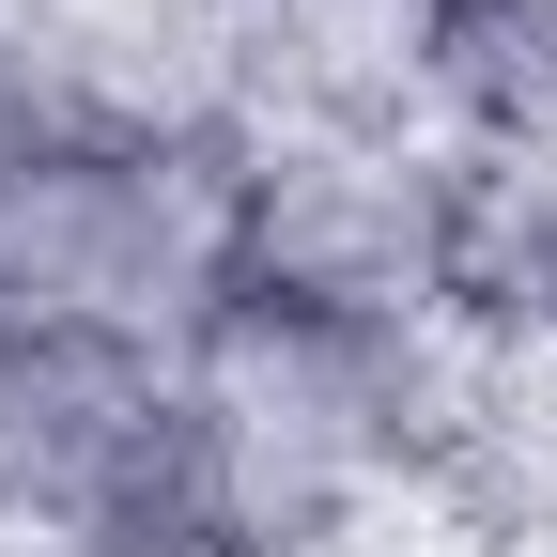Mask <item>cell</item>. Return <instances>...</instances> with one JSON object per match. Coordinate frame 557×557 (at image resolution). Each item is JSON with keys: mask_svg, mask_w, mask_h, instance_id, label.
Masks as SVG:
<instances>
[{"mask_svg": "<svg viewBox=\"0 0 557 557\" xmlns=\"http://www.w3.org/2000/svg\"><path fill=\"white\" fill-rule=\"evenodd\" d=\"M418 139L465 171H557V0H434Z\"/></svg>", "mask_w": 557, "mask_h": 557, "instance_id": "5", "label": "cell"}, {"mask_svg": "<svg viewBox=\"0 0 557 557\" xmlns=\"http://www.w3.org/2000/svg\"><path fill=\"white\" fill-rule=\"evenodd\" d=\"M218 171L233 139L0 109V325L186 341L218 310Z\"/></svg>", "mask_w": 557, "mask_h": 557, "instance_id": "2", "label": "cell"}, {"mask_svg": "<svg viewBox=\"0 0 557 557\" xmlns=\"http://www.w3.org/2000/svg\"><path fill=\"white\" fill-rule=\"evenodd\" d=\"M434 0H233V124H403Z\"/></svg>", "mask_w": 557, "mask_h": 557, "instance_id": "4", "label": "cell"}, {"mask_svg": "<svg viewBox=\"0 0 557 557\" xmlns=\"http://www.w3.org/2000/svg\"><path fill=\"white\" fill-rule=\"evenodd\" d=\"M218 295L310 325H449L465 295V156L403 124H233Z\"/></svg>", "mask_w": 557, "mask_h": 557, "instance_id": "1", "label": "cell"}, {"mask_svg": "<svg viewBox=\"0 0 557 557\" xmlns=\"http://www.w3.org/2000/svg\"><path fill=\"white\" fill-rule=\"evenodd\" d=\"M186 480L171 341L109 325H0V557H62Z\"/></svg>", "mask_w": 557, "mask_h": 557, "instance_id": "3", "label": "cell"}]
</instances>
